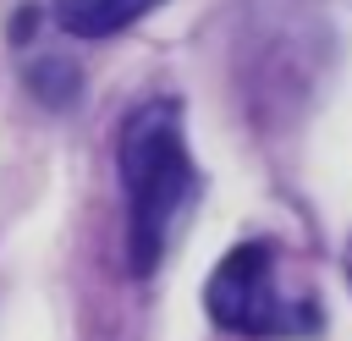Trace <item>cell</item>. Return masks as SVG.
<instances>
[{"mask_svg": "<svg viewBox=\"0 0 352 341\" xmlns=\"http://www.w3.org/2000/svg\"><path fill=\"white\" fill-rule=\"evenodd\" d=\"M116 165L126 192V258L138 275H148L176 231V214L198 192V165L187 160V138H182V104L176 99L138 104L121 126Z\"/></svg>", "mask_w": 352, "mask_h": 341, "instance_id": "1", "label": "cell"}, {"mask_svg": "<svg viewBox=\"0 0 352 341\" xmlns=\"http://www.w3.org/2000/svg\"><path fill=\"white\" fill-rule=\"evenodd\" d=\"M209 319L220 330H236V336H264V341H280V336H314L319 330V302L302 292H280L275 280V248L270 242H242L231 248L214 275H209Z\"/></svg>", "mask_w": 352, "mask_h": 341, "instance_id": "2", "label": "cell"}, {"mask_svg": "<svg viewBox=\"0 0 352 341\" xmlns=\"http://www.w3.org/2000/svg\"><path fill=\"white\" fill-rule=\"evenodd\" d=\"M160 0H55V22L72 38H110L121 28H132L143 11H154Z\"/></svg>", "mask_w": 352, "mask_h": 341, "instance_id": "3", "label": "cell"}, {"mask_svg": "<svg viewBox=\"0 0 352 341\" xmlns=\"http://www.w3.org/2000/svg\"><path fill=\"white\" fill-rule=\"evenodd\" d=\"M346 275H352V248H346Z\"/></svg>", "mask_w": 352, "mask_h": 341, "instance_id": "4", "label": "cell"}]
</instances>
